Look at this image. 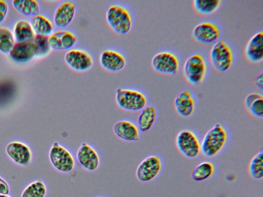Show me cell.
<instances>
[{
    "label": "cell",
    "instance_id": "obj_2",
    "mask_svg": "<svg viewBox=\"0 0 263 197\" xmlns=\"http://www.w3.org/2000/svg\"><path fill=\"white\" fill-rule=\"evenodd\" d=\"M105 18L110 28L118 34L125 35L132 28L133 18L132 13L122 4L109 5L106 11Z\"/></svg>",
    "mask_w": 263,
    "mask_h": 197
},
{
    "label": "cell",
    "instance_id": "obj_28",
    "mask_svg": "<svg viewBox=\"0 0 263 197\" xmlns=\"http://www.w3.org/2000/svg\"><path fill=\"white\" fill-rule=\"evenodd\" d=\"M250 176L256 180L263 178V151L258 152L251 159L248 165Z\"/></svg>",
    "mask_w": 263,
    "mask_h": 197
},
{
    "label": "cell",
    "instance_id": "obj_26",
    "mask_svg": "<svg viewBox=\"0 0 263 197\" xmlns=\"http://www.w3.org/2000/svg\"><path fill=\"white\" fill-rule=\"evenodd\" d=\"M14 35L17 43L32 41L35 36L31 25L24 20H20L15 24Z\"/></svg>",
    "mask_w": 263,
    "mask_h": 197
},
{
    "label": "cell",
    "instance_id": "obj_34",
    "mask_svg": "<svg viewBox=\"0 0 263 197\" xmlns=\"http://www.w3.org/2000/svg\"><path fill=\"white\" fill-rule=\"evenodd\" d=\"M254 82L256 87L260 90H262V71L256 76Z\"/></svg>",
    "mask_w": 263,
    "mask_h": 197
},
{
    "label": "cell",
    "instance_id": "obj_10",
    "mask_svg": "<svg viewBox=\"0 0 263 197\" xmlns=\"http://www.w3.org/2000/svg\"><path fill=\"white\" fill-rule=\"evenodd\" d=\"M64 58L66 65L77 72L87 71L93 65V60L91 55L82 49L71 48L67 50Z\"/></svg>",
    "mask_w": 263,
    "mask_h": 197
},
{
    "label": "cell",
    "instance_id": "obj_16",
    "mask_svg": "<svg viewBox=\"0 0 263 197\" xmlns=\"http://www.w3.org/2000/svg\"><path fill=\"white\" fill-rule=\"evenodd\" d=\"M100 64L102 68L110 72H118L126 65V59L122 53L114 49H105L100 55Z\"/></svg>",
    "mask_w": 263,
    "mask_h": 197
},
{
    "label": "cell",
    "instance_id": "obj_17",
    "mask_svg": "<svg viewBox=\"0 0 263 197\" xmlns=\"http://www.w3.org/2000/svg\"><path fill=\"white\" fill-rule=\"evenodd\" d=\"M246 60L252 64H258L263 60V32L254 34L248 41L244 49Z\"/></svg>",
    "mask_w": 263,
    "mask_h": 197
},
{
    "label": "cell",
    "instance_id": "obj_13",
    "mask_svg": "<svg viewBox=\"0 0 263 197\" xmlns=\"http://www.w3.org/2000/svg\"><path fill=\"white\" fill-rule=\"evenodd\" d=\"M176 113L183 118L192 116L195 110L196 102L192 91L187 88L180 91L174 101Z\"/></svg>",
    "mask_w": 263,
    "mask_h": 197
},
{
    "label": "cell",
    "instance_id": "obj_31",
    "mask_svg": "<svg viewBox=\"0 0 263 197\" xmlns=\"http://www.w3.org/2000/svg\"><path fill=\"white\" fill-rule=\"evenodd\" d=\"M48 36L35 35L32 41L35 44L37 49L36 56H44L50 52L51 48L48 44Z\"/></svg>",
    "mask_w": 263,
    "mask_h": 197
},
{
    "label": "cell",
    "instance_id": "obj_22",
    "mask_svg": "<svg viewBox=\"0 0 263 197\" xmlns=\"http://www.w3.org/2000/svg\"><path fill=\"white\" fill-rule=\"evenodd\" d=\"M244 105L247 111L257 119L263 117V96L258 92L248 94L244 100Z\"/></svg>",
    "mask_w": 263,
    "mask_h": 197
},
{
    "label": "cell",
    "instance_id": "obj_7",
    "mask_svg": "<svg viewBox=\"0 0 263 197\" xmlns=\"http://www.w3.org/2000/svg\"><path fill=\"white\" fill-rule=\"evenodd\" d=\"M50 162L59 172L69 173L76 167V161L72 153L66 148L54 142L49 152Z\"/></svg>",
    "mask_w": 263,
    "mask_h": 197
},
{
    "label": "cell",
    "instance_id": "obj_20",
    "mask_svg": "<svg viewBox=\"0 0 263 197\" xmlns=\"http://www.w3.org/2000/svg\"><path fill=\"white\" fill-rule=\"evenodd\" d=\"M37 49L33 41L17 43L10 52V55L17 62L25 63L36 55Z\"/></svg>",
    "mask_w": 263,
    "mask_h": 197
},
{
    "label": "cell",
    "instance_id": "obj_30",
    "mask_svg": "<svg viewBox=\"0 0 263 197\" xmlns=\"http://www.w3.org/2000/svg\"><path fill=\"white\" fill-rule=\"evenodd\" d=\"M14 45V38L11 32L7 28L0 27V52L8 54Z\"/></svg>",
    "mask_w": 263,
    "mask_h": 197
},
{
    "label": "cell",
    "instance_id": "obj_23",
    "mask_svg": "<svg viewBox=\"0 0 263 197\" xmlns=\"http://www.w3.org/2000/svg\"><path fill=\"white\" fill-rule=\"evenodd\" d=\"M30 25L36 35L49 36L53 31L51 21L43 15L37 14L31 17Z\"/></svg>",
    "mask_w": 263,
    "mask_h": 197
},
{
    "label": "cell",
    "instance_id": "obj_1",
    "mask_svg": "<svg viewBox=\"0 0 263 197\" xmlns=\"http://www.w3.org/2000/svg\"><path fill=\"white\" fill-rule=\"evenodd\" d=\"M229 141L226 128L217 123L210 128L201 141V153L205 157L213 158L225 149Z\"/></svg>",
    "mask_w": 263,
    "mask_h": 197
},
{
    "label": "cell",
    "instance_id": "obj_8",
    "mask_svg": "<svg viewBox=\"0 0 263 197\" xmlns=\"http://www.w3.org/2000/svg\"><path fill=\"white\" fill-rule=\"evenodd\" d=\"M163 167V162L159 155H149L138 165L136 170V178L142 183L152 182L160 174Z\"/></svg>",
    "mask_w": 263,
    "mask_h": 197
},
{
    "label": "cell",
    "instance_id": "obj_35",
    "mask_svg": "<svg viewBox=\"0 0 263 197\" xmlns=\"http://www.w3.org/2000/svg\"><path fill=\"white\" fill-rule=\"evenodd\" d=\"M0 197H10L8 194H0Z\"/></svg>",
    "mask_w": 263,
    "mask_h": 197
},
{
    "label": "cell",
    "instance_id": "obj_11",
    "mask_svg": "<svg viewBox=\"0 0 263 197\" xmlns=\"http://www.w3.org/2000/svg\"><path fill=\"white\" fill-rule=\"evenodd\" d=\"M192 34L193 39L198 43L214 44L219 40L220 30L215 23L204 21L195 26Z\"/></svg>",
    "mask_w": 263,
    "mask_h": 197
},
{
    "label": "cell",
    "instance_id": "obj_25",
    "mask_svg": "<svg viewBox=\"0 0 263 197\" xmlns=\"http://www.w3.org/2000/svg\"><path fill=\"white\" fill-rule=\"evenodd\" d=\"M220 0H194L192 2L194 10L202 16H208L216 12L221 6Z\"/></svg>",
    "mask_w": 263,
    "mask_h": 197
},
{
    "label": "cell",
    "instance_id": "obj_32",
    "mask_svg": "<svg viewBox=\"0 0 263 197\" xmlns=\"http://www.w3.org/2000/svg\"><path fill=\"white\" fill-rule=\"evenodd\" d=\"M8 10V4L5 1L0 0V24L5 19Z\"/></svg>",
    "mask_w": 263,
    "mask_h": 197
},
{
    "label": "cell",
    "instance_id": "obj_15",
    "mask_svg": "<svg viewBox=\"0 0 263 197\" xmlns=\"http://www.w3.org/2000/svg\"><path fill=\"white\" fill-rule=\"evenodd\" d=\"M51 49L58 51L69 50L75 45L77 36L71 31L59 30L53 32L48 38Z\"/></svg>",
    "mask_w": 263,
    "mask_h": 197
},
{
    "label": "cell",
    "instance_id": "obj_5",
    "mask_svg": "<svg viewBox=\"0 0 263 197\" xmlns=\"http://www.w3.org/2000/svg\"><path fill=\"white\" fill-rule=\"evenodd\" d=\"M207 65L204 57L196 53L191 55L183 66V74L186 82L193 85L201 84L205 78Z\"/></svg>",
    "mask_w": 263,
    "mask_h": 197
},
{
    "label": "cell",
    "instance_id": "obj_33",
    "mask_svg": "<svg viewBox=\"0 0 263 197\" xmlns=\"http://www.w3.org/2000/svg\"><path fill=\"white\" fill-rule=\"evenodd\" d=\"M9 187L7 183L0 177V194H8Z\"/></svg>",
    "mask_w": 263,
    "mask_h": 197
},
{
    "label": "cell",
    "instance_id": "obj_21",
    "mask_svg": "<svg viewBox=\"0 0 263 197\" xmlns=\"http://www.w3.org/2000/svg\"><path fill=\"white\" fill-rule=\"evenodd\" d=\"M157 117V110L153 105H147L142 109L138 117V127L140 131L145 132L154 126Z\"/></svg>",
    "mask_w": 263,
    "mask_h": 197
},
{
    "label": "cell",
    "instance_id": "obj_24",
    "mask_svg": "<svg viewBox=\"0 0 263 197\" xmlns=\"http://www.w3.org/2000/svg\"><path fill=\"white\" fill-rule=\"evenodd\" d=\"M215 172L214 164L210 161L199 163L193 169L191 177L196 182H203L211 179Z\"/></svg>",
    "mask_w": 263,
    "mask_h": 197
},
{
    "label": "cell",
    "instance_id": "obj_12",
    "mask_svg": "<svg viewBox=\"0 0 263 197\" xmlns=\"http://www.w3.org/2000/svg\"><path fill=\"white\" fill-rule=\"evenodd\" d=\"M76 158L82 167L87 171H96L100 166V157L97 151L85 142H82L78 148Z\"/></svg>",
    "mask_w": 263,
    "mask_h": 197
},
{
    "label": "cell",
    "instance_id": "obj_36",
    "mask_svg": "<svg viewBox=\"0 0 263 197\" xmlns=\"http://www.w3.org/2000/svg\"><path fill=\"white\" fill-rule=\"evenodd\" d=\"M96 197H103V196H96Z\"/></svg>",
    "mask_w": 263,
    "mask_h": 197
},
{
    "label": "cell",
    "instance_id": "obj_19",
    "mask_svg": "<svg viewBox=\"0 0 263 197\" xmlns=\"http://www.w3.org/2000/svg\"><path fill=\"white\" fill-rule=\"evenodd\" d=\"M8 156L15 163L25 165L28 164L32 156L29 147L20 142H12L9 143L6 148Z\"/></svg>",
    "mask_w": 263,
    "mask_h": 197
},
{
    "label": "cell",
    "instance_id": "obj_3",
    "mask_svg": "<svg viewBox=\"0 0 263 197\" xmlns=\"http://www.w3.org/2000/svg\"><path fill=\"white\" fill-rule=\"evenodd\" d=\"M209 58L212 67L216 71L226 72L233 64L234 52L226 42L223 40H219L211 48Z\"/></svg>",
    "mask_w": 263,
    "mask_h": 197
},
{
    "label": "cell",
    "instance_id": "obj_14",
    "mask_svg": "<svg viewBox=\"0 0 263 197\" xmlns=\"http://www.w3.org/2000/svg\"><path fill=\"white\" fill-rule=\"evenodd\" d=\"M76 4L72 0L62 1L55 8L53 15L54 25L60 28L69 26L76 13Z\"/></svg>",
    "mask_w": 263,
    "mask_h": 197
},
{
    "label": "cell",
    "instance_id": "obj_29",
    "mask_svg": "<svg viewBox=\"0 0 263 197\" xmlns=\"http://www.w3.org/2000/svg\"><path fill=\"white\" fill-rule=\"evenodd\" d=\"M47 188L42 180H37L28 185L23 191L21 197H45Z\"/></svg>",
    "mask_w": 263,
    "mask_h": 197
},
{
    "label": "cell",
    "instance_id": "obj_27",
    "mask_svg": "<svg viewBox=\"0 0 263 197\" xmlns=\"http://www.w3.org/2000/svg\"><path fill=\"white\" fill-rule=\"evenodd\" d=\"M12 4L16 10L26 16H33L40 11L39 4L35 0H14Z\"/></svg>",
    "mask_w": 263,
    "mask_h": 197
},
{
    "label": "cell",
    "instance_id": "obj_9",
    "mask_svg": "<svg viewBox=\"0 0 263 197\" xmlns=\"http://www.w3.org/2000/svg\"><path fill=\"white\" fill-rule=\"evenodd\" d=\"M151 66L157 73L173 75L176 74L180 68L178 57L173 52L163 51L155 54L152 58Z\"/></svg>",
    "mask_w": 263,
    "mask_h": 197
},
{
    "label": "cell",
    "instance_id": "obj_18",
    "mask_svg": "<svg viewBox=\"0 0 263 197\" xmlns=\"http://www.w3.org/2000/svg\"><path fill=\"white\" fill-rule=\"evenodd\" d=\"M115 135L126 142H137L140 140V131L132 122L122 120L116 122L112 128Z\"/></svg>",
    "mask_w": 263,
    "mask_h": 197
},
{
    "label": "cell",
    "instance_id": "obj_6",
    "mask_svg": "<svg viewBox=\"0 0 263 197\" xmlns=\"http://www.w3.org/2000/svg\"><path fill=\"white\" fill-rule=\"evenodd\" d=\"M175 145L178 151L185 158L194 159L201 154V141L191 130L180 131L176 136Z\"/></svg>",
    "mask_w": 263,
    "mask_h": 197
},
{
    "label": "cell",
    "instance_id": "obj_4",
    "mask_svg": "<svg viewBox=\"0 0 263 197\" xmlns=\"http://www.w3.org/2000/svg\"><path fill=\"white\" fill-rule=\"evenodd\" d=\"M115 100L119 108L127 111H141L147 105L146 95L142 92L134 89L118 88Z\"/></svg>",
    "mask_w": 263,
    "mask_h": 197
}]
</instances>
